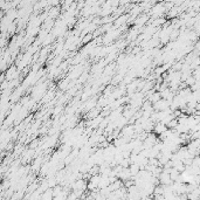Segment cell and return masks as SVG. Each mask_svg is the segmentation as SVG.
Returning a JSON list of instances; mask_svg holds the SVG:
<instances>
[{
	"mask_svg": "<svg viewBox=\"0 0 200 200\" xmlns=\"http://www.w3.org/2000/svg\"><path fill=\"white\" fill-rule=\"evenodd\" d=\"M91 36H93L91 34H89V35H87V36H85V39H83V43H88L89 41L91 40Z\"/></svg>",
	"mask_w": 200,
	"mask_h": 200,
	"instance_id": "277c9868",
	"label": "cell"
},
{
	"mask_svg": "<svg viewBox=\"0 0 200 200\" xmlns=\"http://www.w3.org/2000/svg\"><path fill=\"white\" fill-rule=\"evenodd\" d=\"M126 18H128V15H122V17H120L117 20L115 21V29H117V27H120V26H122L125 21H126Z\"/></svg>",
	"mask_w": 200,
	"mask_h": 200,
	"instance_id": "7a4b0ae2",
	"label": "cell"
},
{
	"mask_svg": "<svg viewBox=\"0 0 200 200\" xmlns=\"http://www.w3.org/2000/svg\"><path fill=\"white\" fill-rule=\"evenodd\" d=\"M166 130H169V129H167V126H166L165 124H163L161 122H159V123H156V124H155L153 131H155L156 134H159V135H161V134H164Z\"/></svg>",
	"mask_w": 200,
	"mask_h": 200,
	"instance_id": "6da1fadb",
	"label": "cell"
},
{
	"mask_svg": "<svg viewBox=\"0 0 200 200\" xmlns=\"http://www.w3.org/2000/svg\"><path fill=\"white\" fill-rule=\"evenodd\" d=\"M62 191H63V188H62L61 186H55V187L53 188V196H54V198H56L60 193H62Z\"/></svg>",
	"mask_w": 200,
	"mask_h": 200,
	"instance_id": "3957f363",
	"label": "cell"
}]
</instances>
